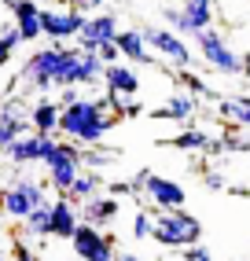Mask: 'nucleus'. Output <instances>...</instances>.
I'll use <instances>...</instances> for the list:
<instances>
[{
    "label": "nucleus",
    "mask_w": 250,
    "mask_h": 261,
    "mask_svg": "<svg viewBox=\"0 0 250 261\" xmlns=\"http://www.w3.org/2000/svg\"><path fill=\"white\" fill-rule=\"evenodd\" d=\"M78 224H81L78 206H70L63 195L48 199V228H52V239H74Z\"/></svg>",
    "instance_id": "17"
},
{
    "label": "nucleus",
    "mask_w": 250,
    "mask_h": 261,
    "mask_svg": "<svg viewBox=\"0 0 250 261\" xmlns=\"http://www.w3.org/2000/svg\"><path fill=\"white\" fill-rule=\"evenodd\" d=\"M118 214H121V199H114V195H96V199H88L81 210H78L81 224H92V228H99V224H111Z\"/></svg>",
    "instance_id": "19"
},
{
    "label": "nucleus",
    "mask_w": 250,
    "mask_h": 261,
    "mask_svg": "<svg viewBox=\"0 0 250 261\" xmlns=\"http://www.w3.org/2000/svg\"><path fill=\"white\" fill-rule=\"evenodd\" d=\"M118 33H121V22H118L114 11L88 15L85 26H81V33H78V41H74V48L81 51V56H96V48L99 44H114Z\"/></svg>",
    "instance_id": "10"
},
{
    "label": "nucleus",
    "mask_w": 250,
    "mask_h": 261,
    "mask_svg": "<svg viewBox=\"0 0 250 261\" xmlns=\"http://www.w3.org/2000/svg\"><path fill=\"white\" fill-rule=\"evenodd\" d=\"M177 85H181V92H188L191 99H213V89L191 70H177Z\"/></svg>",
    "instance_id": "24"
},
{
    "label": "nucleus",
    "mask_w": 250,
    "mask_h": 261,
    "mask_svg": "<svg viewBox=\"0 0 250 261\" xmlns=\"http://www.w3.org/2000/svg\"><path fill=\"white\" fill-rule=\"evenodd\" d=\"M70 261H74V257H70Z\"/></svg>",
    "instance_id": "41"
},
{
    "label": "nucleus",
    "mask_w": 250,
    "mask_h": 261,
    "mask_svg": "<svg viewBox=\"0 0 250 261\" xmlns=\"http://www.w3.org/2000/svg\"><path fill=\"white\" fill-rule=\"evenodd\" d=\"M144 199L155 206L158 214H169V210H184V202H188V191L169 180V177H158V173H151V180L144 188Z\"/></svg>",
    "instance_id": "12"
},
{
    "label": "nucleus",
    "mask_w": 250,
    "mask_h": 261,
    "mask_svg": "<svg viewBox=\"0 0 250 261\" xmlns=\"http://www.w3.org/2000/svg\"><path fill=\"white\" fill-rule=\"evenodd\" d=\"M85 19L88 15H81L74 8H41V37H48L52 44H70V41H78Z\"/></svg>",
    "instance_id": "9"
},
{
    "label": "nucleus",
    "mask_w": 250,
    "mask_h": 261,
    "mask_svg": "<svg viewBox=\"0 0 250 261\" xmlns=\"http://www.w3.org/2000/svg\"><path fill=\"white\" fill-rule=\"evenodd\" d=\"M59 114H63V107L48 96V99H37V103H33L26 118H30V129H33V133L56 136V133H59Z\"/></svg>",
    "instance_id": "20"
},
{
    "label": "nucleus",
    "mask_w": 250,
    "mask_h": 261,
    "mask_svg": "<svg viewBox=\"0 0 250 261\" xmlns=\"http://www.w3.org/2000/svg\"><path fill=\"white\" fill-rule=\"evenodd\" d=\"M59 8H70V0H59Z\"/></svg>",
    "instance_id": "38"
},
{
    "label": "nucleus",
    "mask_w": 250,
    "mask_h": 261,
    "mask_svg": "<svg viewBox=\"0 0 250 261\" xmlns=\"http://www.w3.org/2000/svg\"><path fill=\"white\" fill-rule=\"evenodd\" d=\"M118 151H107V147H88L85 151V169H96L99 162H114Z\"/></svg>",
    "instance_id": "28"
},
{
    "label": "nucleus",
    "mask_w": 250,
    "mask_h": 261,
    "mask_svg": "<svg viewBox=\"0 0 250 261\" xmlns=\"http://www.w3.org/2000/svg\"><path fill=\"white\" fill-rule=\"evenodd\" d=\"M162 15L177 37H195L213 26V0H184L181 8H166Z\"/></svg>",
    "instance_id": "6"
},
{
    "label": "nucleus",
    "mask_w": 250,
    "mask_h": 261,
    "mask_svg": "<svg viewBox=\"0 0 250 261\" xmlns=\"http://www.w3.org/2000/svg\"><path fill=\"white\" fill-rule=\"evenodd\" d=\"M195 48H199V56H203V63L210 66V70L228 74V77L246 74V59L239 56V51L228 48V41H224L221 30L210 26V30H203V33H195Z\"/></svg>",
    "instance_id": "3"
},
{
    "label": "nucleus",
    "mask_w": 250,
    "mask_h": 261,
    "mask_svg": "<svg viewBox=\"0 0 250 261\" xmlns=\"http://www.w3.org/2000/svg\"><path fill=\"white\" fill-rule=\"evenodd\" d=\"M114 48L121 51V59L129 63V66H155V63H158V56L147 48L140 26H121V33L114 37Z\"/></svg>",
    "instance_id": "15"
},
{
    "label": "nucleus",
    "mask_w": 250,
    "mask_h": 261,
    "mask_svg": "<svg viewBox=\"0 0 250 261\" xmlns=\"http://www.w3.org/2000/svg\"><path fill=\"white\" fill-rule=\"evenodd\" d=\"M103 74H107V66L99 63V56H78L70 85H78V89H96V85H103Z\"/></svg>",
    "instance_id": "21"
},
{
    "label": "nucleus",
    "mask_w": 250,
    "mask_h": 261,
    "mask_svg": "<svg viewBox=\"0 0 250 261\" xmlns=\"http://www.w3.org/2000/svg\"><path fill=\"white\" fill-rule=\"evenodd\" d=\"M151 228H155V217H151L147 210H136V214H133L129 236H133V239H151Z\"/></svg>",
    "instance_id": "27"
},
{
    "label": "nucleus",
    "mask_w": 250,
    "mask_h": 261,
    "mask_svg": "<svg viewBox=\"0 0 250 261\" xmlns=\"http://www.w3.org/2000/svg\"><path fill=\"white\" fill-rule=\"evenodd\" d=\"M195 114H199V99H191L188 92H173L166 96L158 107H151V118L158 121H181V125H191Z\"/></svg>",
    "instance_id": "16"
},
{
    "label": "nucleus",
    "mask_w": 250,
    "mask_h": 261,
    "mask_svg": "<svg viewBox=\"0 0 250 261\" xmlns=\"http://www.w3.org/2000/svg\"><path fill=\"white\" fill-rule=\"evenodd\" d=\"M81 96H85V89H78V85H70V89H63V92H59V99H56V103H59V107H70V103H78Z\"/></svg>",
    "instance_id": "33"
},
{
    "label": "nucleus",
    "mask_w": 250,
    "mask_h": 261,
    "mask_svg": "<svg viewBox=\"0 0 250 261\" xmlns=\"http://www.w3.org/2000/svg\"><path fill=\"white\" fill-rule=\"evenodd\" d=\"M114 261H144V257H140V254H125V250H121V254H114Z\"/></svg>",
    "instance_id": "37"
},
{
    "label": "nucleus",
    "mask_w": 250,
    "mask_h": 261,
    "mask_svg": "<svg viewBox=\"0 0 250 261\" xmlns=\"http://www.w3.org/2000/svg\"><path fill=\"white\" fill-rule=\"evenodd\" d=\"M162 144H169L177 151H188V154H221V140H213L210 133L195 129V125L181 129L177 136H169V140H162Z\"/></svg>",
    "instance_id": "18"
},
{
    "label": "nucleus",
    "mask_w": 250,
    "mask_h": 261,
    "mask_svg": "<svg viewBox=\"0 0 250 261\" xmlns=\"http://www.w3.org/2000/svg\"><path fill=\"white\" fill-rule=\"evenodd\" d=\"M99 188H103V177H99L96 169H85L81 177H78L74 184H70V191H66L63 199H66L70 206H78V210H81V206H85L88 199H96V195H99Z\"/></svg>",
    "instance_id": "22"
},
{
    "label": "nucleus",
    "mask_w": 250,
    "mask_h": 261,
    "mask_svg": "<svg viewBox=\"0 0 250 261\" xmlns=\"http://www.w3.org/2000/svg\"><path fill=\"white\" fill-rule=\"evenodd\" d=\"M246 191H250V184H246Z\"/></svg>",
    "instance_id": "40"
},
{
    "label": "nucleus",
    "mask_w": 250,
    "mask_h": 261,
    "mask_svg": "<svg viewBox=\"0 0 250 261\" xmlns=\"http://www.w3.org/2000/svg\"><path fill=\"white\" fill-rule=\"evenodd\" d=\"M111 107H118V118H140L144 114V103H136V99H118Z\"/></svg>",
    "instance_id": "29"
},
{
    "label": "nucleus",
    "mask_w": 250,
    "mask_h": 261,
    "mask_svg": "<svg viewBox=\"0 0 250 261\" xmlns=\"http://www.w3.org/2000/svg\"><path fill=\"white\" fill-rule=\"evenodd\" d=\"M107 107H111V99H107V96H81L78 103L63 107L59 133L66 136L70 144H78L81 151L99 147L103 136L111 133L114 121H118V114H107Z\"/></svg>",
    "instance_id": "1"
},
{
    "label": "nucleus",
    "mask_w": 250,
    "mask_h": 261,
    "mask_svg": "<svg viewBox=\"0 0 250 261\" xmlns=\"http://www.w3.org/2000/svg\"><path fill=\"white\" fill-rule=\"evenodd\" d=\"M103 96L111 99V103L136 99L140 96V74H136V66H129V63L107 66V74H103Z\"/></svg>",
    "instance_id": "13"
},
{
    "label": "nucleus",
    "mask_w": 250,
    "mask_h": 261,
    "mask_svg": "<svg viewBox=\"0 0 250 261\" xmlns=\"http://www.w3.org/2000/svg\"><path fill=\"white\" fill-rule=\"evenodd\" d=\"M70 247H74V261H114L118 239H114V232H99L92 224H78Z\"/></svg>",
    "instance_id": "8"
},
{
    "label": "nucleus",
    "mask_w": 250,
    "mask_h": 261,
    "mask_svg": "<svg viewBox=\"0 0 250 261\" xmlns=\"http://www.w3.org/2000/svg\"><path fill=\"white\" fill-rule=\"evenodd\" d=\"M22 236H30V239H48L52 236V228H48V202L37 206V210L22 221Z\"/></svg>",
    "instance_id": "25"
},
{
    "label": "nucleus",
    "mask_w": 250,
    "mask_h": 261,
    "mask_svg": "<svg viewBox=\"0 0 250 261\" xmlns=\"http://www.w3.org/2000/svg\"><path fill=\"white\" fill-rule=\"evenodd\" d=\"M4 8L11 11V26L19 30L22 44L41 41V4L37 0H4Z\"/></svg>",
    "instance_id": "14"
},
{
    "label": "nucleus",
    "mask_w": 250,
    "mask_h": 261,
    "mask_svg": "<svg viewBox=\"0 0 250 261\" xmlns=\"http://www.w3.org/2000/svg\"><path fill=\"white\" fill-rule=\"evenodd\" d=\"M96 56H99V63H103V66H114V63H121V51H118L114 44H99V48H96Z\"/></svg>",
    "instance_id": "31"
},
{
    "label": "nucleus",
    "mask_w": 250,
    "mask_h": 261,
    "mask_svg": "<svg viewBox=\"0 0 250 261\" xmlns=\"http://www.w3.org/2000/svg\"><path fill=\"white\" fill-rule=\"evenodd\" d=\"M103 4H107V0H70V8H74V11H81V15H88V11H103Z\"/></svg>",
    "instance_id": "32"
},
{
    "label": "nucleus",
    "mask_w": 250,
    "mask_h": 261,
    "mask_svg": "<svg viewBox=\"0 0 250 261\" xmlns=\"http://www.w3.org/2000/svg\"><path fill=\"white\" fill-rule=\"evenodd\" d=\"M0 261H8V257H4V254H0Z\"/></svg>",
    "instance_id": "39"
},
{
    "label": "nucleus",
    "mask_w": 250,
    "mask_h": 261,
    "mask_svg": "<svg viewBox=\"0 0 250 261\" xmlns=\"http://www.w3.org/2000/svg\"><path fill=\"white\" fill-rule=\"evenodd\" d=\"M151 239L158 247L169 250H188L195 243H203V221L188 214V210H169V214H155V228Z\"/></svg>",
    "instance_id": "2"
},
{
    "label": "nucleus",
    "mask_w": 250,
    "mask_h": 261,
    "mask_svg": "<svg viewBox=\"0 0 250 261\" xmlns=\"http://www.w3.org/2000/svg\"><path fill=\"white\" fill-rule=\"evenodd\" d=\"M48 202V191H44V184L41 180H33V177H15L11 180V188H4L0 191V214H8L11 221H26L37 206H44Z\"/></svg>",
    "instance_id": "5"
},
{
    "label": "nucleus",
    "mask_w": 250,
    "mask_h": 261,
    "mask_svg": "<svg viewBox=\"0 0 250 261\" xmlns=\"http://www.w3.org/2000/svg\"><path fill=\"white\" fill-rule=\"evenodd\" d=\"M184 261H213V254L203 247V243H195V247H188V250H184Z\"/></svg>",
    "instance_id": "34"
},
{
    "label": "nucleus",
    "mask_w": 250,
    "mask_h": 261,
    "mask_svg": "<svg viewBox=\"0 0 250 261\" xmlns=\"http://www.w3.org/2000/svg\"><path fill=\"white\" fill-rule=\"evenodd\" d=\"M203 184H206V188H228L224 173H217V169H203Z\"/></svg>",
    "instance_id": "35"
},
{
    "label": "nucleus",
    "mask_w": 250,
    "mask_h": 261,
    "mask_svg": "<svg viewBox=\"0 0 250 261\" xmlns=\"http://www.w3.org/2000/svg\"><path fill=\"white\" fill-rule=\"evenodd\" d=\"M19 44H22V37H19V30H15V26H4V30H0V70L11 63V56L19 51Z\"/></svg>",
    "instance_id": "26"
},
{
    "label": "nucleus",
    "mask_w": 250,
    "mask_h": 261,
    "mask_svg": "<svg viewBox=\"0 0 250 261\" xmlns=\"http://www.w3.org/2000/svg\"><path fill=\"white\" fill-rule=\"evenodd\" d=\"M44 173H48V184L56 195H66L70 184H74L81 173H85V151L70 140H59L56 151L44 159Z\"/></svg>",
    "instance_id": "4"
},
{
    "label": "nucleus",
    "mask_w": 250,
    "mask_h": 261,
    "mask_svg": "<svg viewBox=\"0 0 250 261\" xmlns=\"http://www.w3.org/2000/svg\"><path fill=\"white\" fill-rule=\"evenodd\" d=\"M217 114L236 129H250V96H217Z\"/></svg>",
    "instance_id": "23"
},
{
    "label": "nucleus",
    "mask_w": 250,
    "mask_h": 261,
    "mask_svg": "<svg viewBox=\"0 0 250 261\" xmlns=\"http://www.w3.org/2000/svg\"><path fill=\"white\" fill-rule=\"evenodd\" d=\"M56 136H41V133H26V136H19L8 151H4V159L8 162H15V166H30V162H41L44 166V159L52 151H56Z\"/></svg>",
    "instance_id": "11"
},
{
    "label": "nucleus",
    "mask_w": 250,
    "mask_h": 261,
    "mask_svg": "<svg viewBox=\"0 0 250 261\" xmlns=\"http://www.w3.org/2000/svg\"><path fill=\"white\" fill-rule=\"evenodd\" d=\"M140 33H144V41L151 51H158L169 66H177V70H191V59L195 51L188 48L184 37H177L173 30H162V26H140Z\"/></svg>",
    "instance_id": "7"
},
{
    "label": "nucleus",
    "mask_w": 250,
    "mask_h": 261,
    "mask_svg": "<svg viewBox=\"0 0 250 261\" xmlns=\"http://www.w3.org/2000/svg\"><path fill=\"white\" fill-rule=\"evenodd\" d=\"M107 195H114V199H121V195H133V184H129V180H114Z\"/></svg>",
    "instance_id": "36"
},
{
    "label": "nucleus",
    "mask_w": 250,
    "mask_h": 261,
    "mask_svg": "<svg viewBox=\"0 0 250 261\" xmlns=\"http://www.w3.org/2000/svg\"><path fill=\"white\" fill-rule=\"evenodd\" d=\"M11 261H41V257L22 243V236H15V243H11Z\"/></svg>",
    "instance_id": "30"
}]
</instances>
